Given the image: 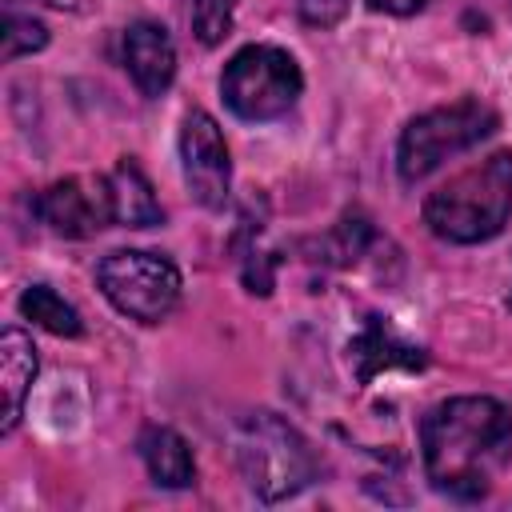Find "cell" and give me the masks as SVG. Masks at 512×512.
<instances>
[{"instance_id":"ba28073f","label":"cell","mask_w":512,"mask_h":512,"mask_svg":"<svg viewBox=\"0 0 512 512\" xmlns=\"http://www.w3.org/2000/svg\"><path fill=\"white\" fill-rule=\"evenodd\" d=\"M40 220L72 240L96 236L104 224H112V200H108V176H68L40 192L36 200Z\"/></svg>"},{"instance_id":"ac0fdd59","label":"cell","mask_w":512,"mask_h":512,"mask_svg":"<svg viewBox=\"0 0 512 512\" xmlns=\"http://www.w3.org/2000/svg\"><path fill=\"white\" fill-rule=\"evenodd\" d=\"M372 12H388V16H412V12H420L428 0H364Z\"/></svg>"},{"instance_id":"52a82bcc","label":"cell","mask_w":512,"mask_h":512,"mask_svg":"<svg viewBox=\"0 0 512 512\" xmlns=\"http://www.w3.org/2000/svg\"><path fill=\"white\" fill-rule=\"evenodd\" d=\"M180 168H184V184L196 204L212 212L224 208L228 188H232V160H228L220 124L200 108H192L180 124Z\"/></svg>"},{"instance_id":"6da1fadb","label":"cell","mask_w":512,"mask_h":512,"mask_svg":"<svg viewBox=\"0 0 512 512\" xmlns=\"http://www.w3.org/2000/svg\"><path fill=\"white\" fill-rule=\"evenodd\" d=\"M424 476L452 500H480L512 464V412L492 396L440 400L420 420Z\"/></svg>"},{"instance_id":"277c9868","label":"cell","mask_w":512,"mask_h":512,"mask_svg":"<svg viewBox=\"0 0 512 512\" xmlns=\"http://www.w3.org/2000/svg\"><path fill=\"white\" fill-rule=\"evenodd\" d=\"M500 128V116L492 104L464 96L452 100L444 108H432L416 120H408V128L400 132V148H396V168L404 184L424 180L428 172H436L444 160L476 148L484 136H492Z\"/></svg>"},{"instance_id":"4fadbf2b","label":"cell","mask_w":512,"mask_h":512,"mask_svg":"<svg viewBox=\"0 0 512 512\" xmlns=\"http://www.w3.org/2000/svg\"><path fill=\"white\" fill-rule=\"evenodd\" d=\"M140 456L148 464V476L160 484V488H188L196 480V460H192V448L180 432L172 428H148L140 436Z\"/></svg>"},{"instance_id":"5bb4252c","label":"cell","mask_w":512,"mask_h":512,"mask_svg":"<svg viewBox=\"0 0 512 512\" xmlns=\"http://www.w3.org/2000/svg\"><path fill=\"white\" fill-rule=\"evenodd\" d=\"M20 312H24L32 324H40V328H48V332H56V336H80V332H84L80 312H76L60 292H52L48 284H32V288H24V296H20Z\"/></svg>"},{"instance_id":"d6986e66","label":"cell","mask_w":512,"mask_h":512,"mask_svg":"<svg viewBox=\"0 0 512 512\" xmlns=\"http://www.w3.org/2000/svg\"><path fill=\"white\" fill-rule=\"evenodd\" d=\"M4 4H16V0H4ZM36 4H48V8H76V0H36Z\"/></svg>"},{"instance_id":"9a60e30c","label":"cell","mask_w":512,"mask_h":512,"mask_svg":"<svg viewBox=\"0 0 512 512\" xmlns=\"http://www.w3.org/2000/svg\"><path fill=\"white\" fill-rule=\"evenodd\" d=\"M4 60H16V56H28V52H40L48 44V28L32 16H16L8 12L4 16Z\"/></svg>"},{"instance_id":"8992f818","label":"cell","mask_w":512,"mask_h":512,"mask_svg":"<svg viewBox=\"0 0 512 512\" xmlns=\"http://www.w3.org/2000/svg\"><path fill=\"white\" fill-rule=\"evenodd\" d=\"M96 284L116 312L140 324H160L180 304V268L140 248L108 252L96 268Z\"/></svg>"},{"instance_id":"30bf717a","label":"cell","mask_w":512,"mask_h":512,"mask_svg":"<svg viewBox=\"0 0 512 512\" xmlns=\"http://www.w3.org/2000/svg\"><path fill=\"white\" fill-rule=\"evenodd\" d=\"M348 360H352L360 384H368V380H372L376 372H384V368H424V364H428L424 348L412 344V340H404V336L392 328L388 316H368V320L360 324V332H356L352 344H348Z\"/></svg>"},{"instance_id":"3957f363","label":"cell","mask_w":512,"mask_h":512,"mask_svg":"<svg viewBox=\"0 0 512 512\" xmlns=\"http://www.w3.org/2000/svg\"><path fill=\"white\" fill-rule=\"evenodd\" d=\"M236 464L244 484L268 504L296 496L316 476V456L304 436L272 412H252L236 428Z\"/></svg>"},{"instance_id":"7c38bea8","label":"cell","mask_w":512,"mask_h":512,"mask_svg":"<svg viewBox=\"0 0 512 512\" xmlns=\"http://www.w3.org/2000/svg\"><path fill=\"white\" fill-rule=\"evenodd\" d=\"M108 200H112V224H124V228H152V224L164 220V208H160V200L152 196L148 176H144L140 164L128 160V156L108 172Z\"/></svg>"},{"instance_id":"5b68a950","label":"cell","mask_w":512,"mask_h":512,"mask_svg":"<svg viewBox=\"0 0 512 512\" xmlns=\"http://www.w3.org/2000/svg\"><path fill=\"white\" fill-rule=\"evenodd\" d=\"M304 76L292 52L276 44L240 48L220 72V96L240 120H276L300 100Z\"/></svg>"},{"instance_id":"9c48e42d","label":"cell","mask_w":512,"mask_h":512,"mask_svg":"<svg viewBox=\"0 0 512 512\" xmlns=\"http://www.w3.org/2000/svg\"><path fill=\"white\" fill-rule=\"evenodd\" d=\"M124 68L144 96L168 92V84L176 76V48H172L168 28L156 20L128 24L124 28Z\"/></svg>"},{"instance_id":"8fae6325","label":"cell","mask_w":512,"mask_h":512,"mask_svg":"<svg viewBox=\"0 0 512 512\" xmlns=\"http://www.w3.org/2000/svg\"><path fill=\"white\" fill-rule=\"evenodd\" d=\"M32 380H36V344H32V336L24 328L8 324L4 336H0V392H4V424H0V432L4 436L20 424Z\"/></svg>"},{"instance_id":"e0dca14e","label":"cell","mask_w":512,"mask_h":512,"mask_svg":"<svg viewBox=\"0 0 512 512\" xmlns=\"http://www.w3.org/2000/svg\"><path fill=\"white\" fill-rule=\"evenodd\" d=\"M300 20L312 28H332L348 16V0H296Z\"/></svg>"},{"instance_id":"7a4b0ae2","label":"cell","mask_w":512,"mask_h":512,"mask_svg":"<svg viewBox=\"0 0 512 512\" xmlns=\"http://www.w3.org/2000/svg\"><path fill=\"white\" fill-rule=\"evenodd\" d=\"M512 216V148L464 168L424 200V224L448 244H480Z\"/></svg>"},{"instance_id":"2e32d148","label":"cell","mask_w":512,"mask_h":512,"mask_svg":"<svg viewBox=\"0 0 512 512\" xmlns=\"http://www.w3.org/2000/svg\"><path fill=\"white\" fill-rule=\"evenodd\" d=\"M232 12H236V0H196L192 28H196L200 44H220L232 28Z\"/></svg>"}]
</instances>
